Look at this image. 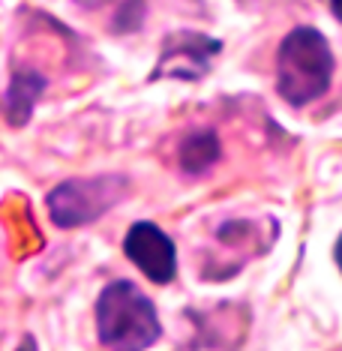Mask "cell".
I'll list each match as a JSON object with an SVG mask.
<instances>
[{"label":"cell","instance_id":"1","mask_svg":"<svg viewBox=\"0 0 342 351\" xmlns=\"http://www.w3.org/2000/svg\"><path fill=\"white\" fill-rule=\"evenodd\" d=\"M97 333L111 351H147L162 337L156 306L138 285L117 279L97 300Z\"/></svg>","mask_w":342,"mask_h":351},{"label":"cell","instance_id":"2","mask_svg":"<svg viewBox=\"0 0 342 351\" xmlns=\"http://www.w3.org/2000/svg\"><path fill=\"white\" fill-rule=\"evenodd\" d=\"M333 78V51L315 27H294L276 54V90L289 106L324 97Z\"/></svg>","mask_w":342,"mask_h":351},{"label":"cell","instance_id":"3","mask_svg":"<svg viewBox=\"0 0 342 351\" xmlns=\"http://www.w3.org/2000/svg\"><path fill=\"white\" fill-rule=\"evenodd\" d=\"M126 189V180L117 174H102V178H78L63 180L54 186L45 204H49L51 222L60 228H78L87 222L99 219L111 207L121 202Z\"/></svg>","mask_w":342,"mask_h":351},{"label":"cell","instance_id":"4","mask_svg":"<svg viewBox=\"0 0 342 351\" xmlns=\"http://www.w3.org/2000/svg\"><path fill=\"white\" fill-rule=\"evenodd\" d=\"M123 252L150 282L169 285L178 276V246L154 222H135L123 237Z\"/></svg>","mask_w":342,"mask_h":351},{"label":"cell","instance_id":"5","mask_svg":"<svg viewBox=\"0 0 342 351\" xmlns=\"http://www.w3.org/2000/svg\"><path fill=\"white\" fill-rule=\"evenodd\" d=\"M222 51V43L198 34H174L165 39L162 58H159V66L154 78L171 75V78H201L210 69L213 54Z\"/></svg>","mask_w":342,"mask_h":351},{"label":"cell","instance_id":"6","mask_svg":"<svg viewBox=\"0 0 342 351\" xmlns=\"http://www.w3.org/2000/svg\"><path fill=\"white\" fill-rule=\"evenodd\" d=\"M42 90H45V78L39 73H34V69L15 73L3 93V117L12 126H25L30 121V114H34V106L42 97Z\"/></svg>","mask_w":342,"mask_h":351},{"label":"cell","instance_id":"7","mask_svg":"<svg viewBox=\"0 0 342 351\" xmlns=\"http://www.w3.org/2000/svg\"><path fill=\"white\" fill-rule=\"evenodd\" d=\"M180 169L186 174H204L219 159V138L213 132H198L180 145Z\"/></svg>","mask_w":342,"mask_h":351},{"label":"cell","instance_id":"8","mask_svg":"<svg viewBox=\"0 0 342 351\" xmlns=\"http://www.w3.org/2000/svg\"><path fill=\"white\" fill-rule=\"evenodd\" d=\"M333 255H337V265H339V270H342V234H339L337 246H333Z\"/></svg>","mask_w":342,"mask_h":351},{"label":"cell","instance_id":"9","mask_svg":"<svg viewBox=\"0 0 342 351\" xmlns=\"http://www.w3.org/2000/svg\"><path fill=\"white\" fill-rule=\"evenodd\" d=\"M330 10H333V15L342 21V0H330Z\"/></svg>","mask_w":342,"mask_h":351},{"label":"cell","instance_id":"10","mask_svg":"<svg viewBox=\"0 0 342 351\" xmlns=\"http://www.w3.org/2000/svg\"><path fill=\"white\" fill-rule=\"evenodd\" d=\"M82 3H87V6H93V3H102V0H82Z\"/></svg>","mask_w":342,"mask_h":351}]
</instances>
